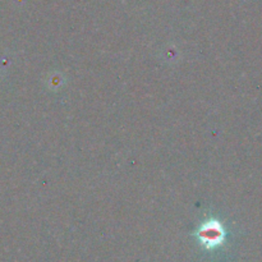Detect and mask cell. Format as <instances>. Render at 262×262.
I'll list each match as a JSON object with an SVG mask.
<instances>
[{"mask_svg":"<svg viewBox=\"0 0 262 262\" xmlns=\"http://www.w3.org/2000/svg\"><path fill=\"white\" fill-rule=\"evenodd\" d=\"M199 238L207 247L219 245L224 239L223 228L216 221H210L202 227V229L199 231Z\"/></svg>","mask_w":262,"mask_h":262,"instance_id":"6da1fadb","label":"cell"}]
</instances>
